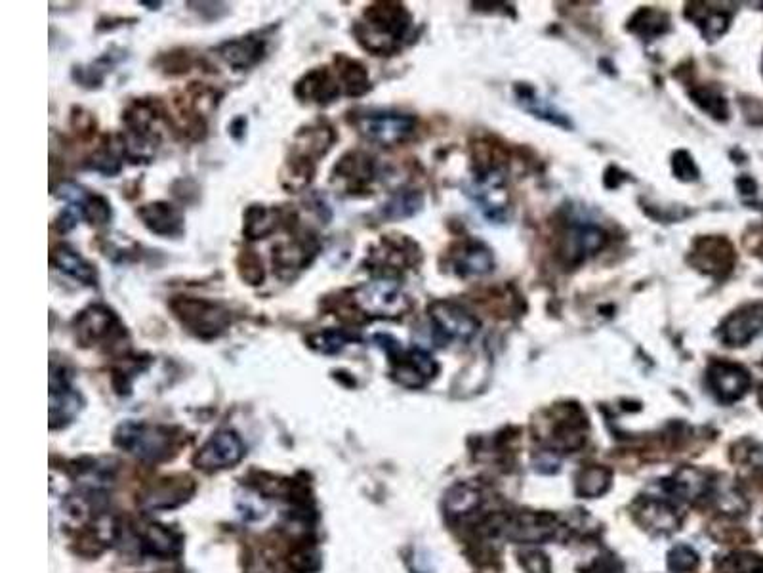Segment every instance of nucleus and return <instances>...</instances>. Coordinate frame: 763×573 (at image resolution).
I'll return each instance as SVG.
<instances>
[{"label":"nucleus","instance_id":"nucleus-5","mask_svg":"<svg viewBox=\"0 0 763 573\" xmlns=\"http://www.w3.org/2000/svg\"><path fill=\"white\" fill-rule=\"evenodd\" d=\"M75 337L83 346H98V344H117L126 339L121 318L105 304H90L83 312L73 319Z\"/></svg>","mask_w":763,"mask_h":573},{"label":"nucleus","instance_id":"nucleus-2","mask_svg":"<svg viewBox=\"0 0 763 573\" xmlns=\"http://www.w3.org/2000/svg\"><path fill=\"white\" fill-rule=\"evenodd\" d=\"M351 304L369 318L397 319L411 310L401 285L388 277L372 279L351 291Z\"/></svg>","mask_w":763,"mask_h":573},{"label":"nucleus","instance_id":"nucleus-22","mask_svg":"<svg viewBox=\"0 0 763 573\" xmlns=\"http://www.w3.org/2000/svg\"><path fill=\"white\" fill-rule=\"evenodd\" d=\"M336 132L334 128L327 125V123H315L310 127L302 128L298 134H296V144L292 153L296 155H302V157H308L311 161L327 155V151L332 148V144L336 142Z\"/></svg>","mask_w":763,"mask_h":573},{"label":"nucleus","instance_id":"nucleus-19","mask_svg":"<svg viewBox=\"0 0 763 573\" xmlns=\"http://www.w3.org/2000/svg\"><path fill=\"white\" fill-rule=\"evenodd\" d=\"M294 92L302 102L327 106L342 94V86L338 83L336 75H332L327 67H321L306 73L296 83Z\"/></svg>","mask_w":763,"mask_h":573},{"label":"nucleus","instance_id":"nucleus-29","mask_svg":"<svg viewBox=\"0 0 763 573\" xmlns=\"http://www.w3.org/2000/svg\"><path fill=\"white\" fill-rule=\"evenodd\" d=\"M611 486V472L603 467L582 470L578 478V491L586 497H599Z\"/></svg>","mask_w":763,"mask_h":573},{"label":"nucleus","instance_id":"nucleus-10","mask_svg":"<svg viewBox=\"0 0 763 573\" xmlns=\"http://www.w3.org/2000/svg\"><path fill=\"white\" fill-rule=\"evenodd\" d=\"M243 457L245 444L239 434L233 430H220L201 447L195 463L203 470H222L237 465Z\"/></svg>","mask_w":763,"mask_h":573},{"label":"nucleus","instance_id":"nucleus-16","mask_svg":"<svg viewBox=\"0 0 763 573\" xmlns=\"http://www.w3.org/2000/svg\"><path fill=\"white\" fill-rule=\"evenodd\" d=\"M374 178V163L367 153H346L332 169V182L348 193L365 190Z\"/></svg>","mask_w":763,"mask_h":573},{"label":"nucleus","instance_id":"nucleus-13","mask_svg":"<svg viewBox=\"0 0 763 573\" xmlns=\"http://www.w3.org/2000/svg\"><path fill=\"white\" fill-rule=\"evenodd\" d=\"M317 251H319V245L315 237H298V239H292L290 243H281L273 247V266L277 270V276L292 279L306 266H310Z\"/></svg>","mask_w":763,"mask_h":573},{"label":"nucleus","instance_id":"nucleus-8","mask_svg":"<svg viewBox=\"0 0 763 573\" xmlns=\"http://www.w3.org/2000/svg\"><path fill=\"white\" fill-rule=\"evenodd\" d=\"M430 319L434 325L435 339L439 342H468L479 329V321L453 302H434L430 306Z\"/></svg>","mask_w":763,"mask_h":573},{"label":"nucleus","instance_id":"nucleus-40","mask_svg":"<svg viewBox=\"0 0 763 573\" xmlns=\"http://www.w3.org/2000/svg\"><path fill=\"white\" fill-rule=\"evenodd\" d=\"M752 249L756 251V255L763 256V226L762 228H758V234L754 237V245H752Z\"/></svg>","mask_w":763,"mask_h":573},{"label":"nucleus","instance_id":"nucleus-41","mask_svg":"<svg viewBox=\"0 0 763 573\" xmlns=\"http://www.w3.org/2000/svg\"><path fill=\"white\" fill-rule=\"evenodd\" d=\"M760 402H762V405H763V390L762 392H760Z\"/></svg>","mask_w":763,"mask_h":573},{"label":"nucleus","instance_id":"nucleus-6","mask_svg":"<svg viewBox=\"0 0 763 573\" xmlns=\"http://www.w3.org/2000/svg\"><path fill=\"white\" fill-rule=\"evenodd\" d=\"M115 442L140 459L157 461L165 457L170 447V434L163 426L128 421L117 428Z\"/></svg>","mask_w":763,"mask_h":573},{"label":"nucleus","instance_id":"nucleus-36","mask_svg":"<svg viewBox=\"0 0 763 573\" xmlns=\"http://www.w3.org/2000/svg\"><path fill=\"white\" fill-rule=\"evenodd\" d=\"M697 562H699L697 552L689 549V547H676L674 551L670 552V566L676 572H689L697 566Z\"/></svg>","mask_w":763,"mask_h":573},{"label":"nucleus","instance_id":"nucleus-23","mask_svg":"<svg viewBox=\"0 0 763 573\" xmlns=\"http://www.w3.org/2000/svg\"><path fill=\"white\" fill-rule=\"evenodd\" d=\"M336 65V79L342 86V92L348 96H363L371 88V79L365 69V65L359 64L357 60H351L348 56H338L334 58Z\"/></svg>","mask_w":763,"mask_h":573},{"label":"nucleus","instance_id":"nucleus-32","mask_svg":"<svg viewBox=\"0 0 763 573\" xmlns=\"http://www.w3.org/2000/svg\"><path fill=\"white\" fill-rule=\"evenodd\" d=\"M237 264H239V274L247 281L248 285H262L266 272H264L260 256L252 253V251H245L243 255L239 256Z\"/></svg>","mask_w":763,"mask_h":573},{"label":"nucleus","instance_id":"nucleus-25","mask_svg":"<svg viewBox=\"0 0 763 573\" xmlns=\"http://www.w3.org/2000/svg\"><path fill=\"white\" fill-rule=\"evenodd\" d=\"M454 266L460 276H483L493 270L495 260L485 245L470 243L454 256Z\"/></svg>","mask_w":763,"mask_h":573},{"label":"nucleus","instance_id":"nucleus-34","mask_svg":"<svg viewBox=\"0 0 763 573\" xmlns=\"http://www.w3.org/2000/svg\"><path fill=\"white\" fill-rule=\"evenodd\" d=\"M420 207V199H416V195L413 193H403V195H397L393 201L388 203L386 207V213L392 218H405V216H411L416 213V209Z\"/></svg>","mask_w":763,"mask_h":573},{"label":"nucleus","instance_id":"nucleus-9","mask_svg":"<svg viewBox=\"0 0 763 573\" xmlns=\"http://www.w3.org/2000/svg\"><path fill=\"white\" fill-rule=\"evenodd\" d=\"M689 260L702 274L723 279L735 266V253L722 237H702L695 243Z\"/></svg>","mask_w":763,"mask_h":573},{"label":"nucleus","instance_id":"nucleus-4","mask_svg":"<svg viewBox=\"0 0 763 573\" xmlns=\"http://www.w3.org/2000/svg\"><path fill=\"white\" fill-rule=\"evenodd\" d=\"M374 340L392 358L393 379L399 384L407 388H420L437 373V363L426 350H403L399 346V340L392 339L390 335H376Z\"/></svg>","mask_w":763,"mask_h":573},{"label":"nucleus","instance_id":"nucleus-17","mask_svg":"<svg viewBox=\"0 0 763 573\" xmlns=\"http://www.w3.org/2000/svg\"><path fill=\"white\" fill-rule=\"evenodd\" d=\"M58 197L67 201L69 205L77 207L84 220H88V224L104 226V224H109V220L113 216L111 205L105 197L84 190L83 186H79V184H73V182L62 184L60 191H58Z\"/></svg>","mask_w":763,"mask_h":573},{"label":"nucleus","instance_id":"nucleus-14","mask_svg":"<svg viewBox=\"0 0 763 573\" xmlns=\"http://www.w3.org/2000/svg\"><path fill=\"white\" fill-rule=\"evenodd\" d=\"M83 409V398L81 394L69 384V381L58 375L56 369L52 367V377H50V426L69 425L79 411Z\"/></svg>","mask_w":763,"mask_h":573},{"label":"nucleus","instance_id":"nucleus-31","mask_svg":"<svg viewBox=\"0 0 763 573\" xmlns=\"http://www.w3.org/2000/svg\"><path fill=\"white\" fill-rule=\"evenodd\" d=\"M353 340V335H348L346 331H340V329H327V331H321V333H315L311 335L308 342H310L311 348L321 352V354H340L342 348H346V344Z\"/></svg>","mask_w":763,"mask_h":573},{"label":"nucleus","instance_id":"nucleus-12","mask_svg":"<svg viewBox=\"0 0 763 573\" xmlns=\"http://www.w3.org/2000/svg\"><path fill=\"white\" fill-rule=\"evenodd\" d=\"M763 333V302L746 304L722 323V340L727 346H746Z\"/></svg>","mask_w":763,"mask_h":573},{"label":"nucleus","instance_id":"nucleus-33","mask_svg":"<svg viewBox=\"0 0 763 573\" xmlns=\"http://www.w3.org/2000/svg\"><path fill=\"white\" fill-rule=\"evenodd\" d=\"M479 503V495L474 489L466 488V486H460V488L454 489L449 495V509L453 512H468V510L474 509L475 505Z\"/></svg>","mask_w":763,"mask_h":573},{"label":"nucleus","instance_id":"nucleus-21","mask_svg":"<svg viewBox=\"0 0 763 573\" xmlns=\"http://www.w3.org/2000/svg\"><path fill=\"white\" fill-rule=\"evenodd\" d=\"M52 264L71 279L83 283L86 287H98V270L94 264H90L79 251H75L69 245H58L52 251Z\"/></svg>","mask_w":763,"mask_h":573},{"label":"nucleus","instance_id":"nucleus-3","mask_svg":"<svg viewBox=\"0 0 763 573\" xmlns=\"http://www.w3.org/2000/svg\"><path fill=\"white\" fill-rule=\"evenodd\" d=\"M170 310L197 339H218L231 325V314L226 306L207 298H174L170 302Z\"/></svg>","mask_w":763,"mask_h":573},{"label":"nucleus","instance_id":"nucleus-39","mask_svg":"<svg viewBox=\"0 0 763 573\" xmlns=\"http://www.w3.org/2000/svg\"><path fill=\"white\" fill-rule=\"evenodd\" d=\"M523 566L529 573H550V562L540 552H529L523 556Z\"/></svg>","mask_w":763,"mask_h":573},{"label":"nucleus","instance_id":"nucleus-1","mask_svg":"<svg viewBox=\"0 0 763 573\" xmlns=\"http://www.w3.org/2000/svg\"><path fill=\"white\" fill-rule=\"evenodd\" d=\"M413 18L403 4L374 2L365 8L361 20L355 23L353 33L359 44L376 56H390L401 48Z\"/></svg>","mask_w":763,"mask_h":573},{"label":"nucleus","instance_id":"nucleus-26","mask_svg":"<svg viewBox=\"0 0 763 573\" xmlns=\"http://www.w3.org/2000/svg\"><path fill=\"white\" fill-rule=\"evenodd\" d=\"M605 243H607V235L603 234V230H599L598 226H592V224L577 226L569 234L571 255L577 258L596 255L605 247Z\"/></svg>","mask_w":763,"mask_h":573},{"label":"nucleus","instance_id":"nucleus-30","mask_svg":"<svg viewBox=\"0 0 763 573\" xmlns=\"http://www.w3.org/2000/svg\"><path fill=\"white\" fill-rule=\"evenodd\" d=\"M691 98H693V102H695L697 106L701 107L702 111H706V113L712 115L714 119H720V121L727 119V115H729V107H727L725 98H723L718 90H714V88H704V86H702V88H695V90L691 92Z\"/></svg>","mask_w":763,"mask_h":573},{"label":"nucleus","instance_id":"nucleus-11","mask_svg":"<svg viewBox=\"0 0 763 573\" xmlns=\"http://www.w3.org/2000/svg\"><path fill=\"white\" fill-rule=\"evenodd\" d=\"M708 384L718 396V400L725 404H733L741 400L750 388V375L737 363L714 361L708 369Z\"/></svg>","mask_w":763,"mask_h":573},{"label":"nucleus","instance_id":"nucleus-38","mask_svg":"<svg viewBox=\"0 0 763 573\" xmlns=\"http://www.w3.org/2000/svg\"><path fill=\"white\" fill-rule=\"evenodd\" d=\"M674 170H676V174L680 176L681 180H695L697 178V167H695V163H693V159L685 153V151H680L676 157H674Z\"/></svg>","mask_w":763,"mask_h":573},{"label":"nucleus","instance_id":"nucleus-20","mask_svg":"<svg viewBox=\"0 0 763 573\" xmlns=\"http://www.w3.org/2000/svg\"><path fill=\"white\" fill-rule=\"evenodd\" d=\"M218 54L235 71H245V69L260 64V60L266 54V43L262 39L248 35V37L233 39V41H227L222 46H218Z\"/></svg>","mask_w":763,"mask_h":573},{"label":"nucleus","instance_id":"nucleus-24","mask_svg":"<svg viewBox=\"0 0 763 573\" xmlns=\"http://www.w3.org/2000/svg\"><path fill=\"white\" fill-rule=\"evenodd\" d=\"M281 220H283V213L277 209H269L264 205H250L245 213L243 234L250 241L266 239L279 228Z\"/></svg>","mask_w":763,"mask_h":573},{"label":"nucleus","instance_id":"nucleus-35","mask_svg":"<svg viewBox=\"0 0 763 573\" xmlns=\"http://www.w3.org/2000/svg\"><path fill=\"white\" fill-rule=\"evenodd\" d=\"M147 545L151 551L159 552V554H170V552L176 551L178 543L161 526H153L151 530L147 531Z\"/></svg>","mask_w":763,"mask_h":573},{"label":"nucleus","instance_id":"nucleus-7","mask_svg":"<svg viewBox=\"0 0 763 573\" xmlns=\"http://www.w3.org/2000/svg\"><path fill=\"white\" fill-rule=\"evenodd\" d=\"M355 127L359 132L380 146H397L405 142L416 127V121L411 115L393 113V111H369L357 117Z\"/></svg>","mask_w":763,"mask_h":573},{"label":"nucleus","instance_id":"nucleus-18","mask_svg":"<svg viewBox=\"0 0 763 573\" xmlns=\"http://www.w3.org/2000/svg\"><path fill=\"white\" fill-rule=\"evenodd\" d=\"M136 214L151 234L159 237H180L184 234V214L166 201L147 203Z\"/></svg>","mask_w":763,"mask_h":573},{"label":"nucleus","instance_id":"nucleus-15","mask_svg":"<svg viewBox=\"0 0 763 573\" xmlns=\"http://www.w3.org/2000/svg\"><path fill=\"white\" fill-rule=\"evenodd\" d=\"M475 203L489 218H502L508 209L506 178L498 169H487L475 180Z\"/></svg>","mask_w":763,"mask_h":573},{"label":"nucleus","instance_id":"nucleus-27","mask_svg":"<svg viewBox=\"0 0 763 573\" xmlns=\"http://www.w3.org/2000/svg\"><path fill=\"white\" fill-rule=\"evenodd\" d=\"M704 6V4H702ZM687 16L697 22V25L701 27L702 33L706 39L714 41L718 37H722L723 33L727 31L729 27V16L723 14V12H712L708 10L706 6L704 8H695L693 4H689L687 8Z\"/></svg>","mask_w":763,"mask_h":573},{"label":"nucleus","instance_id":"nucleus-28","mask_svg":"<svg viewBox=\"0 0 763 573\" xmlns=\"http://www.w3.org/2000/svg\"><path fill=\"white\" fill-rule=\"evenodd\" d=\"M630 29L634 33H638L640 37L651 39V37L662 35L668 29V18L657 10H645L643 8L634 16V20L630 23Z\"/></svg>","mask_w":763,"mask_h":573},{"label":"nucleus","instance_id":"nucleus-37","mask_svg":"<svg viewBox=\"0 0 763 573\" xmlns=\"http://www.w3.org/2000/svg\"><path fill=\"white\" fill-rule=\"evenodd\" d=\"M729 562L733 566V570H731L733 573H763L762 556L739 554V556H733Z\"/></svg>","mask_w":763,"mask_h":573}]
</instances>
